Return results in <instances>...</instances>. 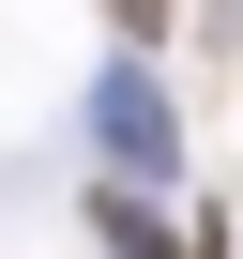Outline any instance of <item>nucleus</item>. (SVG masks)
Here are the masks:
<instances>
[{
	"instance_id": "f257e3e1",
	"label": "nucleus",
	"mask_w": 243,
	"mask_h": 259,
	"mask_svg": "<svg viewBox=\"0 0 243 259\" xmlns=\"http://www.w3.org/2000/svg\"><path fill=\"white\" fill-rule=\"evenodd\" d=\"M91 229H106V244H122V259H167V229H152V213H137V198H91Z\"/></svg>"
},
{
	"instance_id": "f03ea898",
	"label": "nucleus",
	"mask_w": 243,
	"mask_h": 259,
	"mask_svg": "<svg viewBox=\"0 0 243 259\" xmlns=\"http://www.w3.org/2000/svg\"><path fill=\"white\" fill-rule=\"evenodd\" d=\"M106 16H122V31H167V0H106Z\"/></svg>"
}]
</instances>
